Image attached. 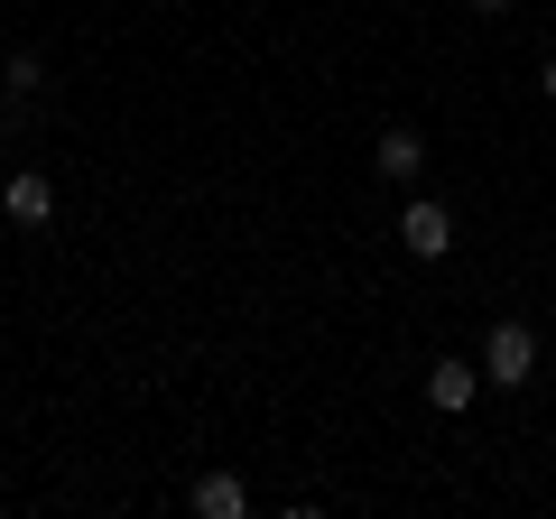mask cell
<instances>
[{"label": "cell", "instance_id": "6da1fadb", "mask_svg": "<svg viewBox=\"0 0 556 519\" xmlns=\"http://www.w3.org/2000/svg\"><path fill=\"white\" fill-rule=\"evenodd\" d=\"M482 380H492V390H519V380H538V334L529 325H492V343H482Z\"/></svg>", "mask_w": 556, "mask_h": 519}, {"label": "cell", "instance_id": "7a4b0ae2", "mask_svg": "<svg viewBox=\"0 0 556 519\" xmlns=\"http://www.w3.org/2000/svg\"><path fill=\"white\" fill-rule=\"evenodd\" d=\"M399 251H408V260H445V251H455V214H445L437 195H417L408 214H399Z\"/></svg>", "mask_w": 556, "mask_h": 519}, {"label": "cell", "instance_id": "3957f363", "mask_svg": "<svg viewBox=\"0 0 556 519\" xmlns=\"http://www.w3.org/2000/svg\"><path fill=\"white\" fill-rule=\"evenodd\" d=\"M0 214L20 223V232H47V223H56V186H47L38 167H20V177L0 186Z\"/></svg>", "mask_w": 556, "mask_h": 519}, {"label": "cell", "instance_id": "277c9868", "mask_svg": "<svg viewBox=\"0 0 556 519\" xmlns=\"http://www.w3.org/2000/svg\"><path fill=\"white\" fill-rule=\"evenodd\" d=\"M417 167H427V140H417L408 121H399V130H380V177H390V186H417Z\"/></svg>", "mask_w": 556, "mask_h": 519}, {"label": "cell", "instance_id": "5b68a950", "mask_svg": "<svg viewBox=\"0 0 556 519\" xmlns=\"http://www.w3.org/2000/svg\"><path fill=\"white\" fill-rule=\"evenodd\" d=\"M186 501H195V519H241V510H251V492H241V473H204V482H195Z\"/></svg>", "mask_w": 556, "mask_h": 519}, {"label": "cell", "instance_id": "8992f818", "mask_svg": "<svg viewBox=\"0 0 556 519\" xmlns=\"http://www.w3.org/2000/svg\"><path fill=\"white\" fill-rule=\"evenodd\" d=\"M427 400H437V408H473L482 400V371H473V362H437V371H427Z\"/></svg>", "mask_w": 556, "mask_h": 519}, {"label": "cell", "instance_id": "52a82bcc", "mask_svg": "<svg viewBox=\"0 0 556 519\" xmlns=\"http://www.w3.org/2000/svg\"><path fill=\"white\" fill-rule=\"evenodd\" d=\"M0 84H10V93H38L47 65H38V56H10V65H0Z\"/></svg>", "mask_w": 556, "mask_h": 519}, {"label": "cell", "instance_id": "ba28073f", "mask_svg": "<svg viewBox=\"0 0 556 519\" xmlns=\"http://www.w3.org/2000/svg\"><path fill=\"white\" fill-rule=\"evenodd\" d=\"M538 93H547V102H556V56H547V65H538Z\"/></svg>", "mask_w": 556, "mask_h": 519}, {"label": "cell", "instance_id": "9c48e42d", "mask_svg": "<svg viewBox=\"0 0 556 519\" xmlns=\"http://www.w3.org/2000/svg\"><path fill=\"white\" fill-rule=\"evenodd\" d=\"M473 10H510V0H473Z\"/></svg>", "mask_w": 556, "mask_h": 519}]
</instances>
